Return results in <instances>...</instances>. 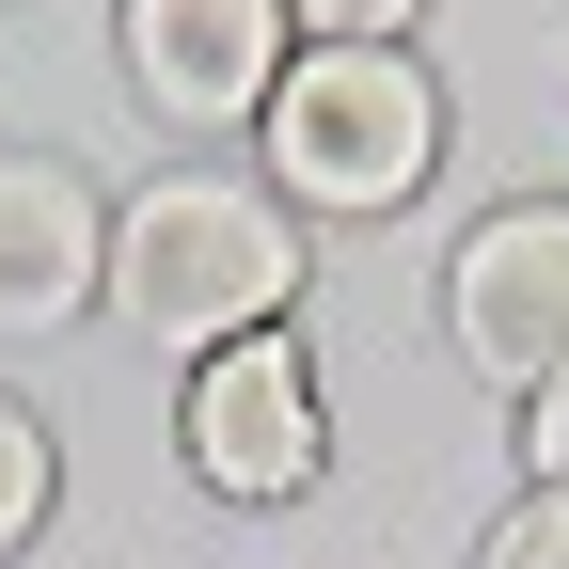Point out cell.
<instances>
[{"label":"cell","mask_w":569,"mask_h":569,"mask_svg":"<svg viewBox=\"0 0 569 569\" xmlns=\"http://www.w3.org/2000/svg\"><path fill=\"white\" fill-rule=\"evenodd\" d=\"M111 301L127 332L159 348H238V332H284V301H301V238H284V206L238 190V174H159L111 222Z\"/></svg>","instance_id":"cell-1"},{"label":"cell","mask_w":569,"mask_h":569,"mask_svg":"<svg viewBox=\"0 0 569 569\" xmlns=\"http://www.w3.org/2000/svg\"><path fill=\"white\" fill-rule=\"evenodd\" d=\"M427 159H443V96H427V63L396 48H317L269 80V174L332 206V222H380V206L427 190Z\"/></svg>","instance_id":"cell-2"},{"label":"cell","mask_w":569,"mask_h":569,"mask_svg":"<svg viewBox=\"0 0 569 569\" xmlns=\"http://www.w3.org/2000/svg\"><path fill=\"white\" fill-rule=\"evenodd\" d=\"M317 459H332V427H317L301 332H238V348L190 365V475L222 490V507H301Z\"/></svg>","instance_id":"cell-3"},{"label":"cell","mask_w":569,"mask_h":569,"mask_svg":"<svg viewBox=\"0 0 569 569\" xmlns=\"http://www.w3.org/2000/svg\"><path fill=\"white\" fill-rule=\"evenodd\" d=\"M443 317H459V365L538 396L569 365V206H507V222H475L459 269H443Z\"/></svg>","instance_id":"cell-4"},{"label":"cell","mask_w":569,"mask_h":569,"mask_svg":"<svg viewBox=\"0 0 569 569\" xmlns=\"http://www.w3.org/2000/svg\"><path fill=\"white\" fill-rule=\"evenodd\" d=\"M127 80L159 127H238L284 80V0H127Z\"/></svg>","instance_id":"cell-5"},{"label":"cell","mask_w":569,"mask_h":569,"mask_svg":"<svg viewBox=\"0 0 569 569\" xmlns=\"http://www.w3.org/2000/svg\"><path fill=\"white\" fill-rule=\"evenodd\" d=\"M111 284V222L63 159H0V332H63Z\"/></svg>","instance_id":"cell-6"},{"label":"cell","mask_w":569,"mask_h":569,"mask_svg":"<svg viewBox=\"0 0 569 569\" xmlns=\"http://www.w3.org/2000/svg\"><path fill=\"white\" fill-rule=\"evenodd\" d=\"M32 522H48V427H32L17 396H0V553H17Z\"/></svg>","instance_id":"cell-7"},{"label":"cell","mask_w":569,"mask_h":569,"mask_svg":"<svg viewBox=\"0 0 569 569\" xmlns=\"http://www.w3.org/2000/svg\"><path fill=\"white\" fill-rule=\"evenodd\" d=\"M475 569H569V490H522L507 522H490V553Z\"/></svg>","instance_id":"cell-8"},{"label":"cell","mask_w":569,"mask_h":569,"mask_svg":"<svg viewBox=\"0 0 569 569\" xmlns=\"http://www.w3.org/2000/svg\"><path fill=\"white\" fill-rule=\"evenodd\" d=\"M284 17H317V48H396L427 0H284Z\"/></svg>","instance_id":"cell-9"},{"label":"cell","mask_w":569,"mask_h":569,"mask_svg":"<svg viewBox=\"0 0 569 569\" xmlns=\"http://www.w3.org/2000/svg\"><path fill=\"white\" fill-rule=\"evenodd\" d=\"M522 443H538V490H569V365L522 396Z\"/></svg>","instance_id":"cell-10"}]
</instances>
